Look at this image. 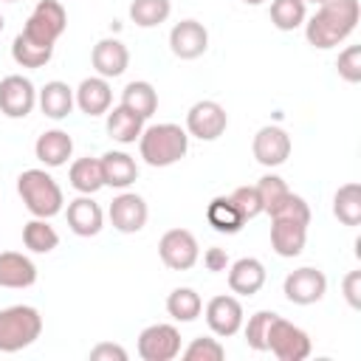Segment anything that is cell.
I'll return each instance as SVG.
<instances>
[{
	"label": "cell",
	"mask_w": 361,
	"mask_h": 361,
	"mask_svg": "<svg viewBox=\"0 0 361 361\" xmlns=\"http://www.w3.org/2000/svg\"><path fill=\"white\" fill-rule=\"evenodd\" d=\"M90 65L96 71V76H104V79H116L127 71L130 65V51L121 39L116 37H104L93 45L90 51Z\"/></svg>",
	"instance_id": "e0dca14e"
},
{
	"label": "cell",
	"mask_w": 361,
	"mask_h": 361,
	"mask_svg": "<svg viewBox=\"0 0 361 361\" xmlns=\"http://www.w3.org/2000/svg\"><path fill=\"white\" fill-rule=\"evenodd\" d=\"M361 20V3L358 0H324L316 6L313 17L305 20V37L313 48L327 51L344 42Z\"/></svg>",
	"instance_id": "6da1fadb"
},
{
	"label": "cell",
	"mask_w": 361,
	"mask_h": 361,
	"mask_svg": "<svg viewBox=\"0 0 361 361\" xmlns=\"http://www.w3.org/2000/svg\"><path fill=\"white\" fill-rule=\"evenodd\" d=\"M336 71L350 85L361 82V45H347L336 59Z\"/></svg>",
	"instance_id": "f35d334b"
},
{
	"label": "cell",
	"mask_w": 361,
	"mask_h": 361,
	"mask_svg": "<svg viewBox=\"0 0 361 361\" xmlns=\"http://www.w3.org/2000/svg\"><path fill=\"white\" fill-rule=\"evenodd\" d=\"M11 56H14V62H17L20 68H42V65H48V62H51L54 48L37 45V42H31L28 37L17 34V37H14V42H11Z\"/></svg>",
	"instance_id": "836d02e7"
},
{
	"label": "cell",
	"mask_w": 361,
	"mask_h": 361,
	"mask_svg": "<svg viewBox=\"0 0 361 361\" xmlns=\"http://www.w3.org/2000/svg\"><path fill=\"white\" fill-rule=\"evenodd\" d=\"M203 316H206V324L209 330L217 336V338H228L234 333H240L243 322H245V313H243V305L237 296H228V293H220V296H212L203 307Z\"/></svg>",
	"instance_id": "7c38bea8"
},
{
	"label": "cell",
	"mask_w": 361,
	"mask_h": 361,
	"mask_svg": "<svg viewBox=\"0 0 361 361\" xmlns=\"http://www.w3.org/2000/svg\"><path fill=\"white\" fill-rule=\"evenodd\" d=\"M37 104L42 110L45 118L51 121H62L71 116V110L76 107V99H73V87H68V82H45L39 90H37Z\"/></svg>",
	"instance_id": "44dd1931"
},
{
	"label": "cell",
	"mask_w": 361,
	"mask_h": 361,
	"mask_svg": "<svg viewBox=\"0 0 361 361\" xmlns=\"http://www.w3.org/2000/svg\"><path fill=\"white\" fill-rule=\"evenodd\" d=\"M245 6H259V3H265V0H243Z\"/></svg>",
	"instance_id": "7bdbcfd3"
},
{
	"label": "cell",
	"mask_w": 361,
	"mask_h": 361,
	"mask_svg": "<svg viewBox=\"0 0 361 361\" xmlns=\"http://www.w3.org/2000/svg\"><path fill=\"white\" fill-rule=\"evenodd\" d=\"M305 3H313V6H322L324 0H305Z\"/></svg>",
	"instance_id": "ee69618b"
},
{
	"label": "cell",
	"mask_w": 361,
	"mask_h": 361,
	"mask_svg": "<svg viewBox=\"0 0 361 361\" xmlns=\"http://www.w3.org/2000/svg\"><path fill=\"white\" fill-rule=\"evenodd\" d=\"M121 104L133 113H138L144 121L158 110V93L149 82L144 79H135V82H127V87L121 90Z\"/></svg>",
	"instance_id": "83f0119b"
},
{
	"label": "cell",
	"mask_w": 361,
	"mask_h": 361,
	"mask_svg": "<svg viewBox=\"0 0 361 361\" xmlns=\"http://www.w3.org/2000/svg\"><path fill=\"white\" fill-rule=\"evenodd\" d=\"M341 290H344V299L353 310L361 307V271H350L341 282Z\"/></svg>",
	"instance_id": "ab89813d"
},
{
	"label": "cell",
	"mask_w": 361,
	"mask_h": 361,
	"mask_svg": "<svg viewBox=\"0 0 361 361\" xmlns=\"http://www.w3.org/2000/svg\"><path fill=\"white\" fill-rule=\"evenodd\" d=\"M144 133V118L124 104H116L107 110V135L118 144H135Z\"/></svg>",
	"instance_id": "d4e9b609"
},
{
	"label": "cell",
	"mask_w": 361,
	"mask_h": 361,
	"mask_svg": "<svg viewBox=\"0 0 361 361\" xmlns=\"http://www.w3.org/2000/svg\"><path fill=\"white\" fill-rule=\"evenodd\" d=\"M228 200L234 203V209L240 212V217H243L245 223L262 214V203H259L257 186H237V189L228 195Z\"/></svg>",
	"instance_id": "74e56055"
},
{
	"label": "cell",
	"mask_w": 361,
	"mask_h": 361,
	"mask_svg": "<svg viewBox=\"0 0 361 361\" xmlns=\"http://www.w3.org/2000/svg\"><path fill=\"white\" fill-rule=\"evenodd\" d=\"M169 14H172L169 0H133L130 3V20L138 28H155V25L166 23Z\"/></svg>",
	"instance_id": "1f68e13d"
},
{
	"label": "cell",
	"mask_w": 361,
	"mask_h": 361,
	"mask_svg": "<svg viewBox=\"0 0 361 361\" xmlns=\"http://www.w3.org/2000/svg\"><path fill=\"white\" fill-rule=\"evenodd\" d=\"M42 336V316L31 305H8L0 310V353H20Z\"/></svg>",
	"instance_id": "277c9868"
},
{
	"label": "cell",
	"mask_w": 361,
	"mask_h": 361,
	"mask_svg": "<svg viewBox=\"0 0 361 361\" xmlns=\"http://www.w3.org/2000/svg\"><path fill=\"white\" fill-rule=\"evenodd\" d=\"M68 180L71 186L79 192V195H96L102 186H104V178H102V164L99 158H76L68 169Z\"/></svg>",
	"instance_id": "484cf974"
},
{
	"label": "cell",
	"mask_w": 361,
	"mask_h": 361,
	"mask_svg": "<svg viewBox=\"0 0 361 361\" xmlns=\"http://www.w3.org/2000/svg\"><path fill=\"white\" fill-rule=\"evenodd\" d=\"M290 135L276 127V124H265L257 130L254 141H251V152L257 158V164L274 169V166H282L288 158H290Z\"/></svg>",
	"instance_id": "5bb4252c"
},
{
	"label": "cell",
	"mask_w": 361,
	"mask_h": 361,
	"mask_svg": "<svg viewBox=\"0 0 361 361\" xmlns=\"http://www.w3.org/2000/svg\"><path fill=\"white\" fill-rule=\"evenodd\" d=\"M268 350L279 361H305L310 355L313 344H310V336L299 324H293L276 313V319L271 322V330H268Z\"/></svg>",
	"instance_id": "8992f818"
},
{
	"label": "cell",
	"mask_w": 361,
	"mask_h": 361,
	"mask_svg": "<svg viewBox=\"0 0 361 361\" xmlns=\"http://www.w3.org/2000/svg\"><path fill=\"white\" fill-rule=\"evenodd\" d=\"M203 265H206V271H212V274H220V271H226L231 262H228V254H226V248H220V245H212V248H206V251H203Z\"/></svg>",
	"instance_id": "b9f144b4"
},
{
	"label": "cell",
	"mask_w": 361,
	"mask_h": 361,
	"mask_svg": "<svg viewBox=\"0 0 361 361\" xmlns=\"http://www.w3.org/2000/svg\"><path fill=\"white\" fill-rule=\"evenodd\" d=\"M189 149V133L180 124L172 121H161V124H149L144 127L141 138H138V152L144 158V164L164 169L178 164Z\"/></svg>",
	"instance_id": "7a4b0ae2"
},
{
	"label": "cell",
	"mask_w": 361,
	"mask_h": 361,
	"mask_svg": "<svg viewBox=\"0 0 361 361\" xmlns=\"http://www.w3.org/2000/svg\"><path fill=\"white\" fill-rule=\"evenodd\" d=\"M0 31H3V14H0Z\"/></svg>",
	"instance_id": "f6af8a7d"
},
{
	"label": "cell",
	"mask_w": 361,
	"mask_h": 361,
	"mask_svg": "<svg viewBox=\"0 0 361 361\" xmlns=\"http://www.w3.org/2000/svg\"><path fill=\"white\" fill-rule=\"evenodd\" d=\"M34 155H37V161L45 164L48 169L65 166L68 158L73 155V138H71L65 130H59V127L45 130V133L37 138V144H34Z\"/></svg>",
	"instance_id": "603a6c76"
},
{
	"label": "cell",
	"mask_w": 361,
	"mask_h": 361,
	"mask_svg": "<svg viewBox=\"0 0 361 361\" xmlns=\"http://www.w3.org/2000/svg\"><path fill=\"white\" fill-rule=\"evenodd\" d=\"M333 214L344 226H358L361 223V186L355 180L344 183L333 195Z\"/></svg>",
	"instance_id": "f1b7e54d"
},
{
	"label": "cell",
	"mask_w": 361,
	"mask_h": 361,
	"mask_svg": "<svg viewBox=\"0 0 361 361\" xmlns=\"http://www.w3.org/2000/svg\"><path fill=\"white\" fill-rule=\"evenodd\" d=\"M228 127V113L214 99H200L186 113V133L200 141H217Z\"/></svg>",
	"instance_id": "52a82bcc"
},
{
	"label": "cell",
	"mask_w": 361,
	"mask_h": 361,
	"mask_svg": "<svg viewBox=\"0 0 361 361\" xmlns=\"http://www.w3.org/2000/svg\"><path fill=\"white\" fill-rule=\"evenodd\" d=\"M37 107V87L28 76L11 73L0 79V113L6 118H25Z\"/></svg>",
	"instance_id": "8fae6325"
},
{
	"label": "cell",
	"mask_w": 361,
	"mask_h": 361,
	"mask_svg": "<svg viewBox=\"0 0 361 361\" xmlns=\"http://www.w3.org/2000/svg\"><path fill=\"white\" fill-rule=\"evenodd\" d=\"M158 257L169 271H189L200 259V245L189 228H169L158 240Z\"/></svg>",
	"instance_id": "ba28073f"
},
{
	"label": "cell",
	"mask_w": 361,
	"mask_h": 361,
	"mask_svg": "<svg viewBox=\"0 0 361 361\" xmlns=\"http://www.w3.org/2000/svg\"><path fill=\"white\" fill-rule=\"evenodd\" d=\"M169 48L178 59H197L209 48V31L197 20H180L169 31Z\"/></svg>",
	"instance_id": "2e32d148"
},
{
	"label": "cell",
	"mask_w": 361,
	"mask_h": 361,
	"mask_svg": "<svg viewBox=\"0 0 361 361\" xmlns=\"http://www.w3.org/2000/svg\"><path fill=\"white\" fill-rule=\"evenodd\" d=\"M17 195L23 197L25 209L34 214V217H56L62 209H65V195L59 189V183L54 180L51 172L45 169H23L20 178H17Z\"/></svg>",
	"instance_id": "3957f363"
},
{
	"label": "cell",
	"mask_w": 361,
	"mask_h": 361,
	"mask_svg": "<svg viewBox=\"0 0 361 361\" xmlns=\"http://www.w3.org/2000/svg\"><path fill=\"white\" fill-rule=\"evenodd\" d=\"M180 355L186 361H223L226 358V347L220 344V338L212 336H197L189 341L186 350H180Z\"/></svg>",
	"instance_id": "8d00e7d4"
},
{
	"label": "cell",
	"mask_w": 361,
	"mask_h": 361,
	"mask_svg": "<svg viewBox=\"0 0 361 361\" xmlns=\"http://www.w3.org/2000/svg\"><path fill=\"white\" fill-rule=\"evenodd\" d=\"M138 355L144 361H172L180 355V333L175 324L158 322L138 333Z\"/></svg>",
	"instance_id": "30bf717a"
},
{
	"label": "cell",
	"mask_w": 361,
	"mask_h": 361,
	"mask_svg": "<svg viewBox=\"0 0 361 361\" xmlns=\"http://www.w3.org/2000/svg\"><path fill=\"white\" fill-rule=\"evenodd\" d=\"M107 217L113 223L116 231L121 234H138L144 226H147V217H149V209H147V200L135 192H118L107 209Z\"/></svg>",
	"instance_id": "4fadbf2b"
},
{
	"label": "cell",
	"mask_w": 361,
	"mask_h": 361,
	"mask_svg": "<svg viewBox=\"0 0 361 361\" xmlns=\"http://www.w3.org/2000/svg\"><path fill=\"white\" fill-rule=\"evenodd\" d=\"M257 195H259V203H262V212L265 214H271L288 195H290V189H288V183L279 178V175H274V172H268V175H262L259 180H257Z\"/></svg>",
	"instance_id": "d590c367"
},
{
	"label": "cell",
	"mask_w": 361,
	"mask_h": 361,
	"mask_svg": "<svg viewBox=\"0 0 361 361\" xmlns=\"http://www.w3.org/2000/svg\"><path fill=\"white\" fill-rule=\"evenodd\" d=\"M102 178H104V186H113V189H130L135 180H138V164L133 155L121 152V149H107L102 158Z\"/></svg>",
	"instance_id": "7402d4cb"
},
{
	"label": "cell",
	"mask_w": 361,
	"mask_h": 361,
	"mask_svg": "<svg viewBox=\"0 0 361 361\" xmlns=\"http://www.w3.org/2000/svg\"><path fill=\"white\" fill-rule=\"evenodd\" d=\"M23 245L34 254H51L59 245V234L45 217H34L23 226Z\"/></svg>",
	"instance_id": "f546056e"
},
{
	"label": "cell",
	"mask_w": 361,
	"mask_h": 361,
	"mask_svg": "<svg viewBox=\"0 0 361 361\" xmlns=\"http://www.w3.org/2000/svg\"><path fill=\"white\" fill-rule=\"evenodd\" d=\"M6 3H17V0H6Z\"/></svg>",
	"instance_id": "bcb514c9"
},
{
	"label": "cell",
	"mask_w": 361,
	"mask_h": 361,
	"mask_svg": "<svg viewBox=\"0 0 361 361\" xmlns=\"http://www.w3.org/2000/svg\"><path fill=\"white\" fill-rule=\"evenodd\" d=\"M73 99H76V107L96 118V116H104L113 104V90H110V79L104 76H87L79 82V87L73 90Z\"/></svg>",
	"instance_id": "d6986e66"
},
{
	"label": "cell",
	"mask_w": 361,
	"mask_h": 361,
	"mask_svg": "<svg viewBox=\"0 0 361 361\" xmlns=\"http://www.w3.org/2000/svg\"><path fill=\"white\" fill-rule=\"evenodd\" d=\"M166 313L175 319V322H195L200 313H203V299L195 288H175L169 296H166Z\"/></svg>",
	"instance_id": "4dcf8cb0"
},
{
	"label": "cell",
	"mask_w": 361,
	"mask_h": 361,
	"mask_svg": "<svg viewBox=\"0 0 361 361\" xmlns=\"http://www.w3.org/2000/svg\"><path fill=\"white\" fill-rule=\"evenodd\" d=\"M276 319L274 310H257L254 316H248V322H243V336H245V344L257 353H265L268 350V330H271V322Z\"/></svg>",
	"instance_id": "e575fe53"
},
{
	"label": "cell",
	"mask_w": 361,
	"mask_h": 361,
	"mask_svg": "<svg viewBox=\"0 0 361 361\" xmlns=\"http://www.w3.org/2000/svg\"><path fill=\"white\" fill-rule=\"evenodd\" d=\"M307 226L299 217H271V248L285 259L299 257L307 243Z\"/></svg>",
	"instance_id": "9a60e30c"
},
{
	"label": "cell",
	"mask_w": 361,
	"mask_h": 361,
	"mask_svg": "<svg viewBox=\"0 0 361 361\" xmlns=\"http://www.w3.org/2000/svg\"><path fill=\"white\" fill-rule=\"evenodd\" d=\"M65 217H68V228L76 237H96L104 226V212L93 200V195H79L76 200H71Z\"/></svg>",
	"instance_id": "ac0fdd59"
},
{
	"label": "cell",
	"mask_w": 361,
	"mask_h": 361,
	"mask_svg": "<svg viewBox=\"0 0 361 361\" xmlns=\"http://www.w3.org/2000/svg\"><path fill=\"white\" fill-rule=\"evenodd\" d=\"M37 282V265L31 257L20 251H3L0 254V288H31Z\"/></svg>",
	"instance_id": "cb8c5ba5"
},
{
	"label": "cell",
	"mask_w": 361,
	"mask_h": 361,
	"mask_svg": "<svg viewBox=\"0 0 361 361\" xmlns=\"http://www.w3.org/2000/svg\"><path fill=\"white\" fill-rule=\"evenodd\" d=\"M282 293L290 305H302V307L316 305L327 293V276H324V271H319L313 265H302V268H296L285 276Z\"/></svg>",
	"instance_id": "9c48e42d"
},
{
	"label": "cell",
	"mask_w": 361,
	"mask_h": 361,
	"mask_svg": "<svg viewBox=\"0 0 361 361\" xmlns=\"http://www.w3.org/2000/svg\"><path fill=\"white\" fill-rule=\"evenodd\" d=\"M68 28V11L59 0H39L34 6V11L28 14L25 25H23V37H28L31 42L37 45H45V48H54L56 39L65 34Z\"/></svg>",
	"instance_id": "5b68a950"
},
{
	"label": "cell",
	"mask_w": 361,
	"mask_h": 361,
	"mask_svg": "<svg viewBox=\"0 0 361 361\" xmlns=\"http://www.w3.org/2000/svg\"><path fill=\"white\" fill-rule=\"evenodd\" d=\"M307 20V3L305 0H271V23L279 31H293L305 25Z\"/></svg>",
	"instance_id": "d6a6232c"
},
{
	"label": "cell",
	"mask_w": 361,
	"mask_h": 361,
	"mask_svg": "<svg viewBox=\"0 0 361 361\" xmlns=\"http://www.w3.org/2000/svg\"><path fill=\"white\" fill-rule=\"evenodd\" d=\"M206 220H209V226H212L214 231H220V234H237V231H243V226H245V220L240 217V212L234 209V203L228 200V195L212 197V203L206 206Z\"/></svg>",
	"instance_id": "4316f807"
},
{
	"label": "cell",
	"mask_w": 361,
	"mask_h": 361,
	"mask_svg": "<svg viewBox=\"0 0 361 361\" xmlns=\"http://www.w3.org/2000/svg\"><path fill=\"white\" fill-rule=\"evenodd\" d=\"M90 361H127V350L113 341H102L90 350Z\"/></svg>",
	"instance_id": "60d3db41"
},
{
	"label": "cell",
	"mask_w": 361,
	"mask_h": 361,
	"mask_svg": "<svg viewBox=\"0 0 361 361\" xmlns=\"http://www.w3.org/2000/svg\"><path fill=\"white\" fill-rule=\"evenodd\" d=\"M228 288L237 296H254L262 290L265 285V265L257 257H240L237 262H231L228 268Z\"/></svg>",
	"instance_id": "ffe728a7"
}]
</instances>
